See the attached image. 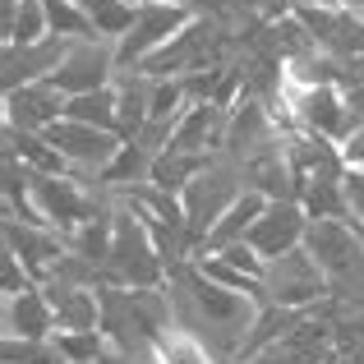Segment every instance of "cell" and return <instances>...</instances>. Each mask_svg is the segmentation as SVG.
Here are the masks:
<instances>
[{
    "instance_id": "cell-10",
    "label": "cell",
    "mask_w": 364,
    "mask_h": 364,
    "mask_svg": "<svg viewBox=\"0 0 364 364\" xmlns=\"http://www.w3.org/2000/svg\"><path fill=\"white\" fill-rule=\"evenodd\" d=\"M282 152H286V161H291L295 189L314 185V180H341L346 176L341 148L332 139H318V134H304V129L282 134Z\"/></svg>"
},
{
    "instance_id": "cell-30",
    "label": "cell",
    "mask_w": 364,
    "mask_h": 364,
    "mask_svg": "<svg viewBox=\"0 0 364 364\" xmlns=\"http://www.w3.org/2000/svg\"><path fill=\"white\" fill-rule=\"evenodd\" d=\"M0 360L5 364H70L55 350V341H18V337L0 341Z\"/></svg>"
},
{
    "instance_id": "cell-9",
    "label": "cell",
    "mask_w": 364,
    "mask_h": 364,
    "mask_svg": "<svg viewBox=\"0 0 364 364\" xmlns=\"http://www.w3.org/2000/svg\"><path fill=\"white\" fill-rule=\"evenodd\" d=\"M304 235H309V213H304L295 198H277L267 203V213L258 217V226L249 231V249H254L263 263L291 254V249H304Z\"/></svg>"
},
{
    "instance_id": "cell-28",
    "label": "cell",
    "mask_w": 364,
    "mask_h": 364,
    "mask_svg": "<svg viewBox=\"0 0 364 364\" xmlns=\"http://www.w3.org/2000/svg\"><path fill=\"white\" fill-rule=\"evenodd\" d=\"M194 263H198V272H203L208 282L226 286V291H240V295H254V300H263V304H267L263 282H258V277H249V272H240L231 258H222V254H194Z\"/></svg>"
},
{
    "instance_id": "cell-22",
    "label": "cell",
    "mask_w": 364,
    "mask_h": 364,
    "mask_svg": "<svg viewBox=\"0 0 364 364\" xmlns=\"http://www.w3.org/2000/svg\"><path fill=\"white\" fill-rule=\"evenodd\" d=\"M245 185L258 189L263 198H272V203H277V198H295V203H300V189H295L291 161H286L282 148H272V152H263V157L245 161Z\"/></svg>"
},
{
    "instance_id": "cell-32",
    "label": "cell",
    "mask_w": 364,
    "mask_h": 364,
    "mask_svg": "<svg viewBox=\"0 0 364 364\" xmlns=\"http://www.w3.org/2000/svg\"><path fill=\"white\" fill-rule=\"evenodd\" d=\"M341 189H346V208H350V222L364 226V171L346 166V176H341Z\"/></svg>"
},
{
    "instance_id": "cell-21",
    "label": "cell",
    "mask_w": 364,
    "mask_h": 364,
    "mask_svg": "<svg viewBox=\"0 0 364 364\" xmlns=\"http://www.w3.org/2000/svg\"><path fill=\"white\" fill-rule=\"evenodd\" d=\"M0 28H5V46H28L51 37L46 0H0Z\"/></svg>"
},
{
    "instance_id": "cell-35",
    "label": "cell",
    "mask_w": 364,
    "mask_h": 364,
    "mask_svg": "<svg viewBox=\"0 0 364 364\" xmlns=\"http://www.w3.org/2000/svg\"><path fill=\"white\" fill-rule=\"evenodd\" d=\"M337 364H364V355H337Z\"/></svg>"
},
{
    "instance_id": "cell-31",
    "label": "cell",
    "mask_w": 364,
    "mask_h": 364,
    "mask_svg": "<svg viewBox=\"0 0 364 364\" xmlns=\"http://www.w3.org/2000/svg\"><path fill=\"white\" fill-rule=\"evenodd\" d=\"M0 286H5V295H18V291H28V286H37L33 272L23 267V258L9 254V249H5V258H0Z\"/></svg>"
},
{
    "instance_id": "cell-8",
    "label": "cell",
    "mask_w": 364,
    "mask_h": 364,
    "mask_svg": "<svg viewBox=\"0 0 364 364\" xmlns=\"http://www.w3.org/2000/svg\"><path fill=\"white\" fill-rule=\"evenodd\" d=\"M120 74L116 60V42H102V37H83V42H70L60 70L51 74V83L65 92V97H83V92L111 88Z\"/></svg>"
},
{
    "instance_id": "cell-33",
    "label": "cell",
    "mask_w": 364,
    "mask_h": 364,
    "mask_svg": "<svg viewBox=\"0 0 364 364\" xmlns=\"http://www.w3.org/2000/svg\"><path fill=\"white\" fill-rule=\"evenodd\" d=\"M337 148H341V161H346V166L364 171V124H355V129H350L346 139L337 143Z\"/></svg>"
},
{
    "instance_id": "cell-5",
    "label": "cell",
    "mask_w": 364,
    "mask_h": 364,
    "mask_svg": "<svg viewBox=\"0 0 364 364\" xmlns=\"http://www.w3.org/2000/svg\"><path fill=\"white\" fill-rule=\"evenodd\" d=\"M194 14H198V9L180 5V0H139V18H134V28L116 42L120 70H139V65L148 60L152 51H161V46H166Z\"/></svg>"
},
{
    "instance_id": "cell-13",
    "label": "cell",
    "mask_w": 364,
    "mask_h": 364,
    "mask_svg": "<svg viewBox=\"0 0 364 364\" xmlns=\"http://www.w3.org/2000/svg\"><path fill=\"white\" fill-rule=\"evenodd\" d=\"M304 249L314 254V263L328 277H341L364 258L360 231L355 222H337V217H323V222H309V235H304Z\"/></svg>"
},
{
    "instance_id": "cell-14",
    "label": "cell",
    "mask_w": 364,
    "mask_h": 364,
    "mask_svg": "<svg viewBox=\"0 0 364 364\" xmlns=\"http://www.w3.org/2000/svg\"><path fill=\"white\" fill-rule=\"evenodd\" d=\"M5 249L23 258V267L33 272V282L42 286L46 277H51V267L65 258L70 245H65V235L51 231V226H28V222H18V217H5Z\"/></svg>"
},
{
    "instance_id": "cell-24",
    "label": "cell",
    "mask_w": 364,
    "mask_h": 364,
    "mask_svg": "<svg viewBox=\"0 0 364 364\" xmlns=\"http://www.w3.org/2000/svg\"><path fill=\"white\" fill-rule=\"evenodd\" d=\"M217 157V152H213ZM213 157H198V152H176V148H166L157 161H152V185L157 189H166V194H185L189 189V180H198L208 171V161Z\"/></svg>"
},
{
    "instance_id": "cell-34",
    "label": "cell",
    "mask_w": 364,
    "mask_h": 364,
    "mask_svg": "<svg viewBox=\"0 0 364 364\" xmlns=\"http://www.w3.org/2000/svg\"><path fill=\"white\" fill-rule=\"evenodd\" d=\"M295 5H323V9H332V5H341V0H295Z\"/></svg>"
},
{
    "instance_id": "cell-25",
    "label": "cell",
    "mask_w": 364,
    "mask_h": 364,
    "mask_svg": "<svg viewBox=\"0 0 364 364\" xmlns=\"http://www.w3.org/2000/svg\"><path fill=\"white\" fill-rule=\"evenodd\" d=\"M65 120L97 124V129L120 134V102H116V88H97V92H83V97H70V102H65Z\"/></svg>"
},
{
    "instance_id": "cell-17",
    "label": "cell",
    "mask_w": 364,
    "mask_h": 364,
    "mask_svg": "<svg viewBox=\"0 0 364 364\" xmlns=\"http://www.w3.org/2000/svg\"><path fill=\"white\" fill-rule=\"evenodd\" d=\"M267 203H272V198H263L258 189H245V194L235 198L231 208H226L222 222L213 226V235H208V245L198 249V254H217V249H226V245H245L249 231L258 226V217L267 213Z\"/></svg>"
},
{
    "instance_id": "cell-38",
    "label": "cell",
    "mask_w": 364,
    "mask_h": 364,
    "mask_svg": "<svg viewBox=\"0 0 364 364\" xmlns=\"http://www.w3.org/2000/svg\"><path fill=\"white\" fill-rule=\"evenodd\" d=\"M360 14H364V9H360Z\"/></svg>"
},
{
    "instance_id": "cell-36",
    "label": "cell",
    "mask_w": 364,
    "mask_h": 364,
    "mask_svg": "<svg viewBox=\"0 0 364 364\" xmlns=\"http://www.w3.org/2000/svg\"><path fill=\"white\" fill-rule=\"evenodd\" d=\"M355 231H360V245H364V226H360V222H355Z\"/></svg>"
},
{
    "instance_id": "cell-19",
    "label": "cell",
    "mask_w": 364,
    "mask_h": 364,
    "mask_svg": "<svg viewBox=\"0 0 364 364\" xmlns=\"http://www.w3.org/2000/svg\"><path fill=\"white\" fill-rule=\"evenodd\" d=\"M46 295L55 304V332H92L102 328V295L97 291H70V286H51Z\"/></svg>"
},
{
    "instance_id": "cell-11",
    "label": "cell",
    "mask_w": 364,
    "mask_h": 364,
    "mask_svg": "<svg viewBox=\"0 0 364 364\" xmlns=\"http://www.w3.org/2000/svg\"><path fill=\"white\" fill-rule=\"evenodd\" d=\"M65 92L55 88L51 79L42 83H23V88L5 92V124L23 134H46L55 120H65Z\"/></svg>"
},
{
    "instance_id": "cell-12",
    "label": "cell",
    "mask_w": 364,
    "mask_h": 364,
    "mask_svg": "<svg viewBox=\"0 0 364 364\" xmlns=\"http://www.w3.org/2000/svg\"><path fill=\"white\" fill-rule=\"evenodd\" d=\"M65 51H70V42L55 37V33L42 37V42H28V46H5V55H0V83H5V92L23 88V83L51 79L60 70Z\"/></svg>"
},
{
    "instance_id": "cell-3",
    "label": "cell",
    "mask_w": 364,
    "mask_h": 364,
    "mask_svg": "<svg viewBox=\"0 0 364 364\" xmlns=\"http://www.w3.org/2000/svg\"><path fill=\"white\" fill-rule=\"evenodd\" d=\"M245 189H249L245 185V166H240V161H231L226 152H217V157L208 161L203 176L189 180V189L180 194V203H185V226H189V240H194V249L208 245L213 226L222 222L226 208H231Z\"/></svg>"
},
{
    "instance_id": "cell-29",
    "label": "cell",
    "mask_w": 364,
    "mask_h": 364,
    "mask_svg": "<svg viewBox=\"0 0 364 364\" xmlns=\"http://www.w3.org/2000/svg\"><path fill=\"white\" fill-rule=\"evenodd\" d=\"M51 341L70 364H102L111 355V341L102 337V328H92V332H55Z\"/></svg>"
},
{
    "instance_id": "cell-20",
    "label": "cell",
    "mask_w": 364,
    "mask_h": 364,
    "mask_svg": "<svg viewBox=\"0 0 364 364\" xmlns=\"http://www.w3.org/2000/svg\"><path fill=\"white\" fill-rule=\"evenodd\" d=\"M111 88H116V102H120V139H134L152 111V79L143 70H120Z\"/></svg>"
},
{
    "instance_id": "cell-1",
    "label": "cell",
    "mask_w": 364,
    "mask_h": 364,
    "mask_svg": "<svg viewBox=\"0 0 364 364\" xmlns=\"http://www.w3.org/2000/svg\"><path fill=\"white\" fill-rule=\"evenodd\" d=\"M166 291H171V309H176V328L180 332L198 337L222 364H235V360H240L245 337H249V328H254L263 300L208 282V277L198 272L194 258H189V263H180V267H171Z\"/></svg>"
},
{
    "instance_id": "cell-37",
    "label": "cell",
    "mask_w": 364,
    "mask_h": 364,
    "mask_svg": "<svg viewBox=\"0 0 364 364\" xmlns=\"http://www.w3.org/2000/svg\"><path fill=\"white\" fill-rule=\"evenodd\" d=\"M328 364H337V360H328Z\"/></svg>"
},
{
    "instance_id": "cell-4",
    "label": "cell",
    "mask_w": 364,
    "mask_h": 364,
    "mask_svg": "<svg viewBox=\"0 0 364 364\" xmlns=\"http://www.w3.org/2000/svg\"><path fill=\"white\" fill-rule=\"evenodd\" d=\"M263 295L267 304H282V309H318L323 300H332V277L314 263L309 249H291V254L272 258L263 272Z\"/></svg>"
},
{
    "instance_id": "cell-23",
    "label": "cell",
    "mask_w": 364,
    "mask_h": 364,
    "mask_svg": "<svg viewBox=\"0 0 364 364\" xmlns=\"http://www.w3.org/2000/svg\"><path fill=\"white\" fill-rule=\"evenodd\" d=\"M300 318H304L300 309L263 304V309H258V318H254V328H249V337H245V350H240V360H235V364H249L254 355H263L267 346H277V341H282V337H286V332H291Z\"/></svg>"
},
{
    "instance_id": "cell-18",
    "label": "cell",
    "mask_w": 364,
    "mask_h": 364,
    "mask_svg": "<svg viewBox=\"0 0 364 364\" xmlns=\"http://www.w3.org/2000/svg\"><path fill=\"white\" fill-rule=\"evenodd\" d=\"M5 157L23 161L33 176H74L70 161L55 152V143L46 134H23V129H9L5 124Z\"/></svg>"
},
{
    "instance_id": "cell-16",
    "label": "cell",
    "mask_w": 364,
    "mask_h": 364,
    "mask_svg": "<svg viewBox=\"0 0 364 364\" xmlns=\"http://www.w3.org/2000/svg\"><path fill=\"white\" fill-rule=\"evenodd\" d=\"M5 337L18 341H51L55 337V304L46 295V286H28L18 295H5Z\"/></svg>"
},
{
    "instance_id": "cell-2",
    "label": "cell",
    "mask_w": 364,
    "mask_h": 364,
    "mask_svg": "<svg viewBox=\"0 0 364 364\" xmlns=\"http://www.w3.org/2000/svg\"><path fill=\"white\" fill-rule=\"evenodd\" d=\"M171 267L157 254L148 222L134 213L129 203L116 198V240H111L107 267H102V286H124V291H152V286H166Z\"/></svg>"
},
{
    "instance_id": "cell-15",
    "label": "cell",
    "mask_w": 364,
    "mask_h": 364,
    "mask_svg": "<svg viewBox=\"0 0 364 364\" xmlns=\"http://www.w3.org/2000/svg\"><path fill=\"white\" fill-rule=\"evenodd\" d=\"M226 124H231V107H217V102H189V111L176 120V152H198V157H213L226 148Z\"/></svg>"
},
{
    "instance_id": "cell-27",
    "label": "cell",
    "mask_w": 364,
    "mask_h": 364,
    "mask_svg": "<svg viewBox=\"0 0 364 364\" xmlns=\"http://www.w3.org/2000/svg\"><path fill=\"white\" fill-rule=\"evenodd\" d=\"M300 208L309 213V222H323V217L350 222V208H346V189H341V180H314V185H304L300 189Z\"/></svg>"
},
{
    "instance_id": "cell-7",
    "label": "cell",
    "mask_w": 364,
    "mask_h": 364,
    "mask_svg": "<svg viewBox=\"0 0 364 364\" xmlns=\"http://www.w3.org/2000/svg\"><path fill=\"white\" fill-rule=\"evenodd\" d=\"M286 111H291L295 129L304 134H318V139H332L341 143L355 120H350V107H346V92L337 83H318V88H286Z\"/></svg>"
},
{
    "instance_id": "cell-26",
    "label": "cell",
    "mask_w": 364,
    "mask_h": 364,
    "mask_svg": "<svg viewBox=\"0 0 364 364\" xmlns=\"http://www.w3.org/2000/svg\"><path fill=\"white\" fill-rule=\"evenodd\" d=\"M83 9H88L92 33L102 42H120L134 28V18H139V0H83Z\"/></svg>"
},
{
    "instance_id": "cell-6",
    "label": "cell",
    "mask_w": 364,
    "mask_h": 364,
    "mask_svg": "<svg viewBox=\"0 0 364 364\" xmlns=\"http://www.w3.org/2000/svg\"><path fill=\"white\" fill-rule=\"evenodd\" d=\"M46 139H51V143H55V152L70 161L74 176L92 180V185L107 176V166L120 157V148H124L120 134L97 129V124H79V120H55L51 129H46Z\"/></svg>"
}]
</instances>
